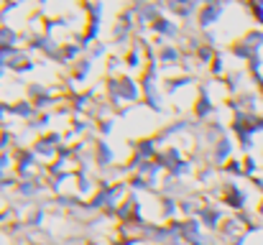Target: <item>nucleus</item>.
I'll return each mask as SVG.
<instances>
[{
  "label": "nucleus",
  "mask_w": 263,
  "mask_h": 245,
  "mask_svg": "<svg viewBox=\"0 0 263 245\" xmlns=\"http://www.w3.org/2000/svg\"><path fill=\"white\" fill-rule=\"evenodd\" d=\"M220 174H228L233 181L238 179H246V168H243V159H230L220 166Z\"/></svg>",
  "instance_id": "nucleus-7"
},
{
  "label": "nucleus",
  "mask_w": 263,
  "mask_h": 245,
  "mask_svg": "<svg viewBox=\"0 0 263 245\" xmlns=\"http://www.w3.org/2000/svg\"><path fill=\"white\" fill-rule=\"evenodd\" d=\"M251 184H253V189H256V192L263 197V176H261V174H258L256 179H251Z\"/></svg>",
  "instance_id": "nucleus-14"
},
{
  "label": "nucleus",
  "mask_w": 263,
  "mask_h": 245,
  "mask_svg": "<svg viewBox=\"0 0 263 245\" xmlns=\"http://www.w3.org/2000/svg\"><path fill=\"white\" fill-rule=\"evenodd\" d=\"M10 118H18V120L28 123V120H33V118H36V107H33L26 97L13 100V102H10Z\"/></svg>",
  "instance_id": "nucleus-3"
},
{
  "label": "nucleus",
  "mask_w": 263,
  "mask_h": 245,
  "mask_svg": "<svg viewBox=\"0 0 263 245\" xmlns=\"http://www.w3.org/2000/svg\"><path fill=\"white\" fill-rule=\"evenodd\" d=\"M181 62H184V56H181V51H179L176 44H166V46L159 49V64L161 67H176Z\"/></svg>",
  "instance_id": "nucleus-5"
},
{
  "label": "nucleus",
  "mask_w": 263,
  "mask_h": 245,
  "mask_svg": "<svg viewBox=\"0 0 263 245\" xmlns=\"http://www.w3.org/2000/svg\"><path fill=\"white\" fill-rule=\"evenodd\" d=\"M225 10H228L225 3H204V5L199 8V13H197V26H199L202 31H207L212 23L220 21V15H222Z\"/></svg>",
  "instance_id": "nucleus-1"
},
{
  "label": "nucleus",
  "mask_w": 263,
  "mask_h": 245,
  "mask_svg": "<svg viewBox=\"0 0 263 245\" xmlns=\"http://www.w3.org/2000/svg\"><path fill=\"white\" fill-rule=\"evenodd\" d=\"M256 212H258V217L263 220V197H261V202H258V207H256Z\"/></svg>",
  "instance_id": "nucleus-15"
},
{
  "label": "nucleus",
  "mask_w": 263,
  "mask_h": 245,
  "mask_svg": "<svg viewBox=\"0 0 263 245\" xmlns=\"http://www.w3.org/2000/svg\"><path fill=\"white\" fill-rule=\"evenodd\" d=\"M120 95H123V102H141V100H143L141 82L133 80V77L120 74Z\"/></svg>",
  "instance_id": "nucleus-2"
},
{
  "label": "nucleus",
  "mask_w": 263,
  "mask_h": 245,
  "mask_svg": "<svg viewBox=\"0 0 263 245\" xmlns=\"http://www.w3.org/2000/svg\"><path fill=\"white\" fill-rule=\"evenodd\" d=\"M107 54V41H95L92 46H89V51H87V56L95 62V59H100V56H105Z\"/></svg>",
  "instance_id": "nucleus-13"
},
{
  "label": "nucleus",
  "mask_w": 263,
  "mask_h": 245,
  "mask_svg": "<svg viewBox=\"0 0 263 245\" xmlns=\"http://www.w3.org/2000/svg\"><path fill=\"white\" fill-rule=\"evenodd\" d=\"M243 41H246L256 54H261L263 51V28H251V31H246V33H243Z\"/></svg>",
  "instance_id": "nucleus-8"
},
{
  "label": "nucleus",
  "mask_w": 263,
  "mask_h": 245,
  "mask_svg": "<svg viewBox=\"0 0 263 245\" xmlns=\"http://www.w3.org/2000/svg\"><path fill=\"white\" fill-rule=\"evenodd\" d=\"M112 130H115V118H102V120L95 123V133H97V138H105V136H110Z\"/></svg>",
  "instance_id": "nucleus-10"
},
{
  "label": "nucleus",
  "mask_w": 263,
  "mask_h": 245,
  "mask_svg": "<svg viewBox=\"0 0 263 245\" xmlns=\"http://www.w3.org/2000/svg\"><path fill=\"white\" fill-rule=\"evenodd\" d=\"M228 54H230L233 59H238V62H246V64H248L253 56H258V54H256V51H253V49H251V46L243 41V39L230 41V44H228Z\"/></svg>",
  "instance_id": "nucleus-4"
},
{
  "label": "nucleus",
  "mask_w": 263,
  "mask_h": 245,
  "mask_svg": "<svg viewBox=\"0 0 263 245\" xmlns=\"http://www.w3.org/2000/svg\"><path fill=\"white\" fill-rule=\"evenodd\" d=\"M243 168H246V179H256L258 171H261V163L256 161V156H243Z\"/></svg>",
  "instance_id": "nucleus-11"
},
{
  "label": "nucleus",
  "mask_w": 263,
  "mask_h": 245,
  "mask_svg": "<svg viewBox=\"0 0 263 245\" xmlns=\"http://www.w3.org/2000/svg\"><path fill=\"white\" fill-rule=\"evenodd\" d=\"M243 8L253 15V21L258 23V28H263V3H246Z\"/></svg>",
  "instance_id": "nucleus-12"
},
{
  "label": "nucleus",
  "mask_w": 263,
  "mask_h": 245,
  "mask_svg": "<svg viewBox=\"0 0 263 245\" xmlns=\"http://www.w3.org/2000/svg\"><path fill=\"white\" fill-rule=\"evenodd\" d=\"M141 62H146V59H143V54H141L138 49L128 46V49H125V54H123V67H128V69H138V67H141V69H143V64H141Z\"/></svg>",
  "instance_id": "nucleus-9"
},
{
  "label": "nucleus",
  "mask_w": 263,
  "mask_h": 245,
  "mask_svg": "<svg viewBox=\"0 0 263 245\" xmlns=\"http://www.w3.org/2000/svg\"><path fill=\"white\" fill-rule=\"evenodd\" d=\"M194 74H179V77H169V80H164L161 84V92L164 95H176L179 89H184V87H189V84H194Z\"/></svg>",
  "instance_id": "nucleus-6"
}]
</instances>
